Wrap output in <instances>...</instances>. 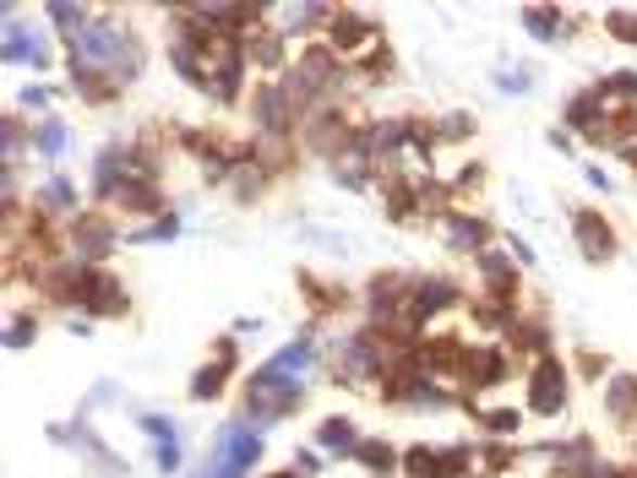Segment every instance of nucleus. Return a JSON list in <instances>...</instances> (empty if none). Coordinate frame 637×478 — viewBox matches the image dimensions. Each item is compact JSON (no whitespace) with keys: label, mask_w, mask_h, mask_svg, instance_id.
<instances>
[{"label":"nucleus","mask_w":637,"mask_h":478,"mask_svg":"<svg viewBox=\"0 0 637 478\" xmlns=\"http://www.w3.org/2000/svg\"><path fill=\"white\" fill-rule=\"evenodd\" d=\"M328 34H333V50H339V55H355L360 44H377V23L360 17V12H339Z\"/></svg>","instance_id":"nucleus-10"},{"label":"nucleus","mask_w":637,"mask_h":478,"mask_svg":"<svg viewBox=\"0 0 637 478\" xmlns=\"http://www.w3.org/2000/svg\"><path fill=\"white\" fill-rule=\"evenodd\" d=\"M572 234H577V250H583L588 261H610V256H615V229H610L604 212H594V207L572 212Z\"/></svg>","instance_id":"nucleus-6"},{"label":"nucleus","mask_w":637,"mask_h":478,"mask_svg":"<svg viewBox=\"0 0 637 478\" xmlns=\"http://www.w3.org/2000/svg\"><path fill=\"white\" fill-rule=\"evenodd\" d=\"M175 229H180L175 218H158V223H153V229H148L142 240H175Z\"/></svg>","instance_id":"nucleus-31"},{"label":"nucleus","mask_w":637,"mask_h":478,"mask_svg":"<svg viewBox=\"0 0 637 478\" xmlns=\"http://www.w3.org/2000/svg\"><path fill=\"white\" fill-rule=\"evenodd\" d=\"M387 72H393V50H371V55H366V77L377 82V77H387Z\"/></svg>","instance_id":"nucleus-29"},{"label":"nucleus","mask_w":637,"mask_h":478,"mask_svg":"<svg viewBox=\"0 0 637 478\" xmlns=\"http://www.w3.org/2000/svg\"><path fill=\"white\" fill-rule=\"evenodd\" d=\"M404 473L409 478H458V473H469V451L463 445H447V451L415 445V451H404Z\"/></svg>","instance_id":"nucleus-3"},{"label":"nucleus","mask_w":637,"mask_h":478,"mask_svg":"<svg viewBox=\"0 0 637 478\" xmlns=\"http://www.w3.org/2000/svg\"><path fill=\"white\" fill-rule=\"evenodd\" d=\"M175 462H180V445H175V435H169V440H164V451H158V467H164V473H169V467H175Z\"/></svg>","instance_id":"nucleus-34"},{"label":"nucleus","mask_w":637,"mask_h":478,"mask_svg":"<svg viewBox=\"0 0 637 478\" xmlns=\"http://www.w3.org/2000/svg\"><path fill=\"white\" fill-rule=\"evenodd\" d=\"M507 375H512V359H507L501 348H469V364H463L469 391H491V386H501Z\"/></svg>","instance_id":"nucleus-9"},{"label":"nucleus","mask_w":637,"mask_h":478,"mask_svg":"<svg viewBox=\"0 0 637 478\" xmlns=\"http://www.w3.org/2000/svg\"><path fill=\"white\" fill-rule=\"evenodd\" d=\"M518 424H523L518 408H491V413H485V429H491V435H518Z\"/></svg>","instance_id":"nucleus-27"},{"label":"nucleus","mask_w":637,"mask_h":478,"mask_svg":"<svg viewBox=\"0 0 637 478\" xmlns=\"http://www.w3.org/2000/svg\"><path fill=\"white\" fill-rule=\"evenodd\" d=\"M72 299H77L88 315H126V288H120V277H110V272H99V267L72 272Z\"/></svg>","instance_id":"nucleus-1"},{"label":"nucleus","mask_w":637,"mask_h":478,"mask_svg":"<svg viewBox=\"0 0 637 478\" xmlns=\"http://www.w3.org/2000/svg\"><path fill=\"white\" fill-rule=\"evenodd\" d=\"M224 380H229V364L218 359V364H207V370L191 380V397H196V402H207V397H218V391H224Z\"/></svg>","instance_id":"nucleus-21"},{"label":"nucleus","mask_w":637,"mask_h":478,"mask_svg":"<svg viewBox=\"0 0 637 478\" xmlns=\"http://www.w3.org/2000/svg\"><path fill=\"white\" fill-rule=\"evenodd\" d=\"M604 34L637 50V12H610V17H604Z\"/></svg>","instance_id":"nucleus-23"},{"label":"nucleus","mask_w":637,"mask_h":478,"mask_svg":"<svg viewBox=\"0 0 637 478\" xmlns=\"http://www.w3.org/2000/svg\"><path fill=\"white\" fill-rule=\"evenodd\" d=\"M72 240H77L82 267H93V261H104V256L115 250V229H110V218H99V212L77 218V223H72Z\"/></svg>","instance_id":"nucleus-8"},{"label":"nucleus","mask_w":637,"mask_h":478,"mask_svg":"<svg viewBox=\"0 0 637 478\" xmlns=\"http://www.w3.org/2000/svg\"><path fill=\"white\" fill-rule=\"evenodd\" d=\"M507 337H512V348H528V353H539V359H545V348H550V332H545L539 321H512Z\"/></svg>","instance_id":"nucleus-16"},{"label":"nucleus","mask_w":637,"mask_h":478,"mask_svg":"<svg viewBox=\"0 0 637 478\" xmlns=\"http://www.w3.org/2000/svg\"><path fill=\"white\" fill-rule=\"evenodd\" d=\"M442 223H447V240H453L458 250H480V256H485L491 223H480V218H469V212H447Z\"/></svg>","instance_id":"nucleus-12"},{"label":"nucleus","mask_w":637,"mask_h":478,"mask_svg":"<svg viewBox=\"0 0 637 478\" xmlns=\"http://www.w3.org/2000/svg\"><path fill=\"white\" fill-rule=\"evenodd\" d=\"M316 440H322V445H339V451H360V440H355V424H349V418H328L322 429H316Z\"/></svg>","instance_id":"nucleus-19"},{"label":"nucleus","mask_w":637,"mask_h":478,"mask_svg":"<svg viewBox=\"0 0 637 478\" xmlns=\"http://www.w3.org/2000/svg\"><path fill=\"white\" fill-rule=\"evenodd\" d=\"M447 305H458V288L447 283V277H420V283H409V310H404V326L415 332L420 321H431L436 310H447Z\"/></svg>","instance_id":"nucleus-5"},{"label":"nucleus","mask_w":637,"mask_h":478,"mask_svg":"<svg viewBox=\"0 0 637 478\" xmlns=\"http://www.w3.org/2000/svg\"><path fill=\"white\" fill-rule=\"evenodd\" d=\"M599 99L604 104H615V109H637L632 99H637V72H615V77H604L599 82Z\"/></svg>","instance_id":"nucleus-15"},{"label":"nucleus","mask_w":637,"mask_h":478,"mask_svg":"<svg viewBox=\"0 0 637 478\" xmlns=\"http://www.w3.org/2000/svg\"><path fill=\"white\" fill-rule=\"evenodd\" d=\"M39 202H44L50 212H72V207H77V196H72V185H66V180H50V185L39 191Z\"/></svg>","instance_id":"nucleus-24"},{"label":"nucleus","mask_w":637,"mask_h":478,"mask_svg":"<svg viewBox=\"0 0 637 478\" xmlns=\"http://www.w3.org/2000/svg\"><path fill=\"white\" fill-rule=\"evenodd\" d=\"M256 191H262V175H256L251 164H240V175H234V196H240V202H251Z\"/></svg>","instance_id":"nucleus-28"},{"label":"nucleus","mask_w":637,"mask_h":478,"mask_svg":"<svg viewBox=\"0 0 637 478\" xmlns=\"http://www.w3.org/2000/svg\"><path fill=\"white\" fill-rule=\"evenodd\" d=\"M599 478H637V473H632V467H604Z\"/></svg>","instance_id":"nucleus-37"},{"label":"nucleus","mask_w":637,"mask_h":478,"mask_svg":"<svg viewBox=\"0 0 637 478\" xmlns=\"http://www.w3.org/2000/svg\"><path fill=\"white\" fill-rule=\"evenodd\" d=\"M507 462H512V451H507V445H491V451H485V467H496V473H501Z\"/></svg>","instance_id":"nucleus-35"},{"label":"nucleus","mask_w":637,"mask_h":478,"mask_svg":"<svg viewBox=\"0 0 637 478\" xmlns=\"http://www.w3.org/2000/svg\"><path fill=\"white\" fill-rule=\"evenodd\" d=\"M442 137H469V115H453V120H442Z\"/></svg>","instance_id":"nucleus-32"},{"label":"nucleus","mask_w":637,"mask_h":478,"mask_svg":"<svg viewBox=\"0 0 637 478\" xmlns=\"http://www.w3.org/2000/svg\"><path fill=\"white\" fill-rule=\"evenodd\" d=\"M115 202L126 207V212H164V196H158V180H120V191H115Z\"/></svg>","instance_id":"nucleus-11"},{"label":"nucleus","mask_w":637,"mask_h":478,"mask_svg":"<svg viewBox=\"0 0 637 478\" xmlns=\"http://www.w3.org/2000/svg\"><path fill=\"white\" fill-rule=\"evenodd\" d=\"M34 147H39L44 158H61V153H66V126H61V120H44V126L34 131Z\"/></svg>","instance_id":"nucleus-22"},{"label":"nucleus","mask_w":637,"mask_h":478,"mask_svg":"<svg viewBox=\"0 0 637 478\" xmlns=\"http://www.w3.org/2000/svg\"><path fill=\"white\" fill-rule=\"evenodd\" d=\"M7 343H12V348H28V343H34V321L23 315V321L12 326V337H7Z\"/></svg>","instance_id":"nucleus-30"},{"label":"nucleus","mask_w":637,"mask_h":478,"mask_svg":"<svg viewBox=\"0 0 637 478\" xmlns=\"http://www.w3.org/2000/svg\"><path fill=\"white\" fill-rule=\"evenodd\" d=\"M604 413H610V424H615V429L637 435V375L615 370V375L604 380Z\"/></svg>","instance_id":"nucleus-7"},{"label":"nucleus","mask_w":637,"mask_h":478,"mask_svg":"<svg viewBox=\"0 0 637 478\" xmlns=\"http://www.w3.org/2000/svg\"><path fill=\"white\" fill-rule=\"evenodd\" d=\"M245 61H256L262 72H283V66H289V55H283V34L256 28V34H251V44H245Z\"/></svg>","instance_id":"nucleus-13"},{"label":"nucleus","mask_w":637,"mask_h":478,"mask_svg":"<svg viewBox=\"0 0 637 478\" xmlns=\"http://www.w3.org/2000/svg\"><path fill=\"white\" fill-rule=\"evenodd\" d=\"M382 202H387V212H393V218H415V207H420V185L393 180V185L382 191Z\"/></svg>","instance_id":"nucleus-17"},{"label":"nucleus","mask_w":637,"mask_h":478,"mask_svg":"<svg viewBox=\"0 0 637 478\" xmlns=\"http://www.w3.org/2000/svg\"><path fill=\"white\" fill-rule=\"evenodd\" d=\"M523 23H528V34H534V39H556V23H561V17H556V12H545V7H528V12H523Z\"/></svg>","instance_id":"nucleus-26"},{"label":"nucleus","mask_w":637,"mask_h":478,"mask_svg":"<svg viewBox=\"0 0 637 478\" xmlns=\"http://www.w3.org/2000/svg\"><path fill=\"white\" fill-rule=\"evenodd\" d=\"M267 478H300V473H267Z\"/></svg>","instance_id":"nucleus-38"},{"label":"nucleus","mask_w":637,"mask_h":478,"mask_svg":"<svg viewBox=\"0 0 637 478\" xmlns=\"http://www.w3.org/2000/svg\"><path fill=\"white\" fill-rule=\"evenodd\" d=\"M72 82H77V93L93 99V104H110V99H115V82L99 77V72H72Z\"/></svg>","instance_id":"nucleus-20"},{"label":"nucleus","mask_w":637,"mask_h":478,"mask_svg":"<svg viewBox=\"0 0 637 478\" xmlns=\"http://www.w3.org/2000/svg\"><path fill=\"white\" fill-rule=\"evenodd\" d=\"M251 115H256V126L267 131V137H289L294 131V104H289V93H283V82H267V88H256V99H251Z\"/></svg>","instance_id":"nucleus-4"},{"label":"nucleus","mask_w":637,"mask_h":478,"mask_svg":"<svg viewBox=\"0 0 637 478\" xmlns=\"http://www.w3.org/2000/svg\"><path fill=\"white\" fill-rule=\"evenodd\" d=\"M561 408H566V364L545 353V359L534 364V375H528V413L556 418Z\"/></svg>","instance_id":"nucleus-2"},{"label":"nucleus","mask_w":637,"mask_h":478,"mask_svg":"<svg viewBox=\"0 0 637 478\" xmlns=\"http://www.w3.org/2000/svg\"><path fill=\"white\" fill-rule=\"evenodd\" d=\"M480 180H485V175H480V169H474V164H469V169H463V175H458V191H474V185H480Z\"/></svg>","instance_id":"nucleus-36"},{"label":"nucleus","mask_w":637,"mask_h":478,"mask_svg":"<svg viewBox=\"0 0 637 478\" xmlns=\"http://www.w3.org/2000/svg\"><path fill=\"white\" fill-rule=\"evenodd\" d=\"M23 147V120H7V158Z\"/></svg>","instance_id":"nucleus-33"},{"label":"nucleus","mask_w":637,"mask_h":478,"mask_svg":"<svg viewBox=\"0 0 637 478\" xmlns=\"http://www.w3.org/2000/svg\"><path fill=\"white\" fill-rule=\"evenodd\" d=\"M447 196H453L447 185H436V180H420V207H425V212L447 218V212H453V207H447Z\"/></svg>","instance_id":"nucleus-25"},{"label":"nucleus","mask_w":637,"mask_h":478,"mask_svg":"<svg viewBox=\"0 0 637 478\" xmlns=\"http://www.w3.org/2000/svg\"><path fill=\"white\" fill-rule=\"evenodd\" d=\"M480 272H485V283H491V294H496L501 305L518 294V267H512L507 256H491V250H485V256H480Z\"/></svg>","instance_id":"nucleus-14"},{"label":"nucleus","mask_w":637,"mask_h":478,"mask_svg":"<svg viewBox=\"0 0 637 478\" xmlns=\"http://www.w3.org/2000/svg\"><path fill=\"white\" fill-rule=\"evenodd\" d=\"M355 456H360L371 473H393V467H398V451H393L387 440H360V451H355Z\"/></svg>","instance_id":"nucleus-18"}]
</instances>
